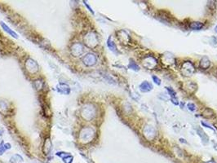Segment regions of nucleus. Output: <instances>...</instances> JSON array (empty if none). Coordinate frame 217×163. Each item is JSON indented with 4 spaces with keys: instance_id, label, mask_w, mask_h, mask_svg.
<instances>
[{
    "instance_id": "obj_1",
    "label": "nucleus",
    "mask_w": 217,
    "mask_h": 163,
    "mask_svg": "<svg viewBox=\"0 0 217 163\" xmlns=\"http://www.w3.org/2000/svg\"><path fill=\"white\" fill-rule=\"evenodd\" d=\"M95 135V130L90 127H83L79 132L78 139L83 144H88L91 141H92Z\"/></svg>"
},
{
    "instance_id": "obj_2",
    "label": "nucleus",
    "mask_w": 217,
    "mask_h": 163,
    "mask_svg": "<svg viewBox=\"0 0 217 163\" xmlns=\"http://www.w3.org/2000/svg\"><path fill=\"white\" fill-rule=\"evenodd\" d=\"M95 113H96V109H95V106L92 104H87L81 109L82 117L83 119H85L86 121H88V122L95 117Z\"/></svg>"
},
{
    "instance_id": "obj_3",
    "label": "nucleus",
    "mask_w": 217,
    "mask_h": 163,
    "mask_svg": "<svg viewBox=\"0 0 217 163\" xmlns=\"http://www.w3.org/2000/svg\"><path fill=\"white\" fill-rule=\"evenodd\" d=\"M83 42L87 46L90 47V48H94L97 46L98 38L95 33L88 32L85 34V36L83 37Z\"/></svg>"
},
{
    "instance_id": "obj_4",
    "label": "nucleus",
    "mask_w": 217,
    "mask_h": 163,
    "mask_svg": "<svg viewBox=\"0 0 217 163\" xmlns=\"http://www.w3.org/2000/svg\"><path fill=\"white\" fill-rule=\"evenodd\" d=\"M181 73L185 77H191L195 73V67L191 61H185L181 65Z\"/></svg>"
},
{
    "instance_id": "obj_5",
    "label": "nucleus",
    "mask_w": 217,
    "mask_h": 163,
    "mask_svg": "<svg viewBox=\"0 0 217 163\" xmlns=\"http://www.w3.org/2000/svg\"><path fill=\"white\" fill-rule=\"evenodd\" d=\"M143 135L147 140L151 141L154 140L156 136V130L151 125H146L143 129Z\"/></svg>"
},
{
    "instance_id": "obj_6",
    "label": "nucleus",
    "mask_w": 217,
    "mask_h": 163,
    "mask_svg": "<svg viewBox=\"0 0 217 163\" xmlns=\"http://www.w3.org/2000/svg\"><path fill=\"white\" fill-rule=\"evenodd\" d=\"M142 65L147 69H154L158 65V61L154 56H149L142 61Z\"/></svg>"
},
{
    "instance_id": "obj_7",
    "label": "nucleus",
    "mask_w": 217,
    "mask_h": 163,
    "mask_svg": "<svg viewBox=\"0 0 217 163\" xmlns=\"http://www.w3.org/2000/svg\"><path fill=\"white\" fill-rule=\"evenodd\" d=\"M25 68L26 70L31 74L36 73L39 71V65L36 61H34L32 59H28L25 62Z\"/></svg>"
},
{
    "instance_id": "obj_8",
    "label": "nucleus",
    "mask_w": 217,
    "mask_h": 163,
    "mask_svg": "<svg viewBox=\"0 0 217 163\" xmlns=\"http://www.w3.org/2000/svg\"><path fill=\"white\" fill-rule=\"evenodd\" d=\"M70 51L71 54L73 55V56H80L83 53L84 51V47H83V44L79 43H73L72 46H71L70 48Z\"/></svg>"
},
{
    "instance_id": "obj_9",
    "label": "nucleus",
    "mask_w": 217,
    "mask_h": 163,
    "mask_svg": "<svg viewBox=\"0 0 217 163\" xmlns=\"http://www.w3.org/2000/svg\"><path fill=\"white\" fill-rule=\"evenodd\" d=\"M83 62L87 66H93L97 62V58L93 53H88L83 58Z\"/></svg>"
},
{
    "instance_id": "obj_10",
    "label": "nucleus",
    "mask_w": 217,
    "mask_h": 163,
    "mask_svg": "<svg viewBox=\"0 0 217 163\" xmlns=\"http://www.w3.org/2000/svg\"><path fill=\"white\" fill-rule=\"evenodd\" d=\"M161 61L165 65L171 66L175 62V59H174V56L172 54L169 53V52H166V53H164L161 56Z\"/></svg>"
},
{
    "instance_id": "obj_11",
    "label": "nucleus",
    "mask_w": 217,
    "mask_h": 163,
    "mask_svg": "<svg viewBox=\"0 0 217 163\" xmlns=\"http://www.w3.org/2000/svg\"><path fill=\"white\" fill-rule=\"evenodd\" d=\"M197 88H198V87H197L195 83H191V82L185 83V86H184V90L187 93H189V94H193V92H195Z\"/></svg>"
},
{
    "instance_id": "obj_12",
    "label": "nucleus",
    "mask_w": 217,
    "mask_h": 163,
    "mask_svg": "<svg viewBox=\"0 0 217 163\" xmlns=\"http://www.w3.org/2000/svg\"><path fill=\"white\" fill-rule=\"evenodd\" d=\"M118 39L122 42V43L127 44L130 42V37L126 31L121 30V31L118 33Z\"/></svg>"
},
{
    "instance_id": "obj_13",
    "label": "nucleus",
    "mask_w": 217,
    "mask_h": 163,
    "mask_svg": "<svg viewBox=\"0 0 217 163\" xmlns=\"http://www.w3.org/2000/svg\"><path fill=\"white\" fill-rule=\"evenodd\" d=\"M152 90H153V85L150 83H149V82H147V81H144V82H143L140 85V91L141 92H149V91Z\"/></svg>"
},
{
    "instance_id": "obj_14",
    "label": "nucleus",
    "mask_w": 217,
    "mask_h": 163,
    "mask_svg": "<svg viewBox=\"0 0 217 163\" xmlns=\"http://www.w3.org/2000/svg\"><path fill=\"white\" fill-rule=\"evenodd\" d=\"M199 66H200V68H202L203 69H208L210 68L211 61H209V59H208V57H203L200 61Z\"/></svg>"
},
{
    "instance_id": "obj_15",
    "label": "nucleus",
    "mask_w": 217,
    "mask_h": 163,
    "mask_svg": "<svg viewBox=\"0 0 217 163\" xmlns=\"http://www.w3.org/2000/svg\"><path fill=\"white\" fill-rule=\"evenodd\" d=\"M57 91L60 93L65 94V95H68L70 92V89L69 87V86H67L66 84H60L58 88H57Z\"/></svg>"
},
{
    "instance_id": "obj_16",
    "label": "nucleus",
    "mask_w": 217,
    "mask_h": 163,
    "mask_svg": "<svg viewBox=\"0 0 217 163\" xmlns=\"http://www.w3.org/2000/svg\"><path fill=\"white\" fill-rule=\"evenodd\" d=\"M203 26H204L203 23L199 21L191 22L190 24H189V27H190L192 29H193V30H198V29H201Z\"/></svg>"
},
{
    "instance_id": "obj_17",
    "label": "nucleus",
    "mask_w": 217,
    "mask_h": 163,
    "mask_svg": "<svg viewBox=\"0 0 217 163\" xmlns=\"http://www.w3.org/2000/svg\"><path fill=\"white\" fill-rule=\"evenodd\" d=\"M0 24H1V26L2 27V29H4L5 31L7 32V33H8V34H9L10 35H12V37H14V38H16V39H17V34H16V33H15V32L13 31V30H12V29H10L9 27L7 26V24H5L4 23H3V22H2V21L0 22Z\"/></svg>"
},
{
    "instance_id": "obj_18",
    "label": "nucleus",
    "mask_w": 217,
    "mask_h": 163,
    "mask_svg": "<svg viewBox=\"0 0 217 163\" xmlns=\"http://www.w3.org/2000/svg\"><path fill=\"white\" fill-rule=\"evenodd\" d=\"M197 132H198V135L201 137L202 140H203V142H205V144H207V143L208 142V140H209V138H208V135H206L205 132H203V130L201 129V128H198V129L197 130Z\"/></svg>"
},
{
    "instance_id": "obj_19",
    "label": "nucleus",
    "mask_w": 217,
    "mask_h": 163,
    "mask_svg": "<svg viewBox=\"0 0 217 163\" xmlns=\"http://www.w3.org/2000/svg\"><path fill=\"white\" fill-rule=\"evenodd\" d=\"M51 143L50 141V139H47L45 140V143H44V149H43V152L45 154H48L51 151Z\"/></svg>"
},
{
    "instance_id": "obj_20",
    "label": "nucleus",
    "mask_w": 217,
    "mask_h": 163,
    "mask_svg": "<svg viewBox=\"0 0 217 163\" xmlns=\"http://www.w3.org/2000/svg\"><path fill=\"white\" fill-rule=\"evenodd\" d=\"M9 110V108H8V105H7V102L5 101H2V100H0V113H7Z\"/></svg>"
},
{
    "instance_id": "obj_21",
    "label": "nucleus",
    "mask_w": 217,
    "mask_h": 163,
    "mask_svg": "<svg viewBox=\"0 0 217 163\" xmlns=\"http://www.w3.org/2000/svg\"><path fill=\"white\" fill-rule=\"evenodd\" d=\"M107 44H108V46H109V48H110V50L113 51V52H114V53H118L117 46H116V45H115L114 43L112 41L111 38H109V39H108V42H107Z\"/></svg>"
},
{
    "instance_id": "obj_22",
    "label": "nucleus",
    "mask_w": 217,
    "mask_h": 163,
    "mask_svg": "<svg viewBox=\"0 0 217 163\" xmlns=\"http://www.w3.org/2000/svg\"><path fill=\"white\" fill-rule=\"evenodd\" d=\"M203 116L206 118H211L215 117V113L211 109H206L203 113Z\"/></svg>"
},
{
    "instance_id": "obj_23",
    "label": "nucleus",
    "mask_w": 217,
    "mask_h": 163,
    "mask_svg": "<svg viewBox=\"0 0 217 163\" xmlns=\"http://www.w3.org/2000/svg\"><path fill=\"white\" fill-rule=\"evenodd\" d=\"M22 161H23V159L19 155H14L13 157H12V158L10 160L11 163H21L22 162Z\"/></svg>"
},
{
    "instance_id": "obj_24",
    "label": "nucleus",
    "mask_w": 217,
    "mask_h": 163,
    "mask_svg": "<svg viewBox=\"0 0 217 163\" xmlns=\"http://www.w3.org/2000/svg\"><path fill=\"white\" fill-rule=\"evenodd\" d=\"M128 68L131 69H132V70H134V71H139L140 70V68H139V66H138V65H137V64L133 61H131V62L129 63V65H128Z\"/></svg>"
},
{
    "instance_id": "obj_25",
    "label": "nucleus",
    "mask_w": 217,
    "mask_h": 163,
    "mask_svg": "<svg viewBox=\"0 0 217 163\" xmlns=\"http://www.w3.org/2000/svg\"><path fill=\"white\" fill-rule=\"evenodd\" d=\"M34 87L36 88L37 90H41L42 88L43 87V82H42L41 80H35L34 83Z\"/></svg>"
},
{
    "instance_id": "obj_26",
    "label": "nucleus",
    "mask_w": 217,
    "mask_h": 163,
    "mask_svg": "<svg viewBox=\"0 0 217 163\" xmlns=\"http://www.w3.org/2000/svg\"><path fill=\"white\" fill-rule=\"evenodd\" d=\"M63 161L65 163H71L72 161H73V157L71 156L70 154H69V155H68V156L63 157Z\"/></svg>"
},
{
    "instance_id": "obj_27",
    "label": "nucleus",
    "mask_w": 217,
    "mask_h": 163,
    "mask_svg": "<svg viewBox=\"0 0 217 163\" xmlns=\"http://www.w3.org/2000/svg\"><path fill=\"white\" fill-rule=\"evenodd\" d=\"M166 91H168V93L170 94V95H171V97H176V91L173 90V89H171V88L170 87H166Z\"/></svg>"
},
{
    "instance_id": "obj_28",
    "label": "nucleus",
    "mask_w": 217,
    "mask_h": 163,
    "mask_svg": "<svg viewBox=\"0 0 217 163\" xmlns=\"http://www.w3.org/2000/svg\"><path fill=\"white\" fill-rule=\"evenodd\" d=\"M211 45L214 47H217V38L216 37H212L210 40Z\"/></svg>"
},
{
    "instance_id": "obj_29",
    "label": "nucleus",
    "mask_w": 217,
    "mask_h": 163,
    "mask_svg": "<svg viewBox=\"0 0 217 163\" xmlns=\"http://www.w3.org/2000/svg\"><path fill=\"white\" fill-rule=\"evenodd\" d=\"M189 110H190L191 112H193L196 110V105L193 104V103H189L188 105H187Z\"/></svg>"
},
{
    "instance_id": "obj_30",
    "label": "nucleus",
    "mask_w": 217,
    "mask_h": 163,
    "mask_svg": "<svg viewBox=\"0 0 217 163\" xmlns=\"http://www.w3.org/2000/svg\"><path fill=\"white\" fill-rule=\"evenodd\" d=\"M6 149H7L6 144H4L3 143H1V144H0V155H2V154L4 153Z\"/></svg>"
},
{
    "instance_id": "obj_31",
    "label": "nucleus",
    "mask_w": 217,
    "mask_h": 163,
    "mask_svg": "<svg viewBox=\"0 0 217 163\" xmlns=\"http://www.w3.org/2000/svg\"><path fill=\"white\" fill-rule=\"evenodd\" d=\"M152 78H153V80H154V82L156 83L157 85H160V84H161V80H160L158 77H156V76H152Z\"/></svg>"
},
{
    "instance_id": "obj_32",
    "label": "nucleus",
    "mask_w": 217,
    "mask_h": 163,
    "mask_svg": "<svg viewBox=\"0 0 217 163\" xmlns=\"http://www.w3.org/2000/svg\"><path fill=\"white\" fill-rule=\"evenodd\" d=\"M171 102L173 103L174 105H177L179 104L178 100L176 99V97H172V98H171Z\"/></svg>"
},
{
    "instance_id": "obj_33",
    "label": "nucleus",
    "mask_w": 217,
    "mask_h": 163,
    "mask_svg": "<svg viewBox=\"0 0 217 163\" xmlns=\"http://www.w3.org/2000/svg\"><path fill=\"white\" fill-rule=\"evenodd\" d=\"M202 125H203V126H204V127H207V128H209V129H211V130H212V131H214V129H213L212 127H211L210 125L207 124V123H205V122H202Z\"/></svg>"
},
{
    "instance_id": "obj_34",
    "label": "nucleus",
    "mask_w": 217,
    "mask_h": 163,
    "mask_svg": "<svg viewBox=\"0 0 217 163\" xmlns=\"http://www.w3.org/2000/svg\"><path fill=\"white\" fill-rule=\"evenodd\" d=\"M205 163H215L214 161H208V162H205Z\"/></svg>"
},
{
    "instance_id": "obj_35",
    "label": "nucleus",
    "mask_w": 217,
    "mask_h": 163,
    "mask_svg": "<svg viewBox=\"0 0 217 163\" xmlns=\"http://www.w3.org/2000/svg\"><path fill=\"white\" fill-rule=\"evenodd\" d=\"M214 126H215V127L217 129V122H215V124H214Z\"/></svg>"
},
{
    "instance_id": "obj_36",
    "label": "nucleus",
    "mask_w": 217,
    "mask_h": 163,
    "mask_svg": "<svg viewBox=\"0 0 217 163\" xmlns=\"http://www.w3.org/2000/svg\"><path fill=\"white\" fill-rule=\"evenodd\" d=\"M215 32L217 33V26H215Z\"/></svg>"
}]
</instances>
